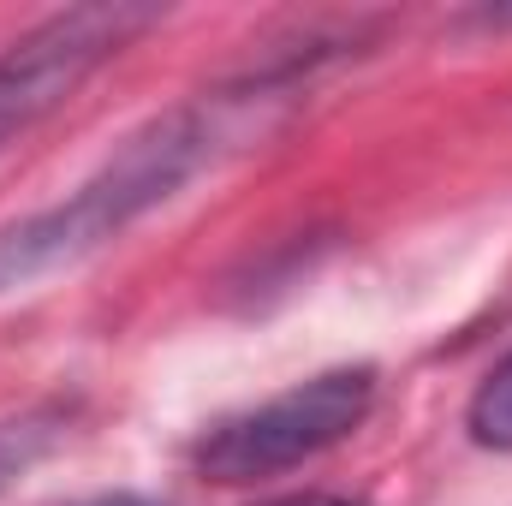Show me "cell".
<instances>
[{"instance_id":"obj_3","label":"cell","mask_w":512,"mask_h":506,"mask_svg":"<svg viewBox=\"0 0 512 506\" xmlns=\"http://www.w3.org/2000/svg\"><path fill=\"white\" fill-rule=\"evenodd\" d=\"M155 18V6H72L24 30L0 54V149L42 126L102 60H114Z\"/></svg>"},{"instance_id":"obj_5","label":"cell","mask_w":512,"mask_h":506,"mask_svg":"<svg viewBox=\"0 0 512 506\" xmlns=\"http://www.w3.org/2000/svg\"><path fill=\"white\" fill-rule=\"evenodd\" d=\"M465 423H471V441H477V447H489V453H512V352L483 376V387L471 393Z\"/></svg>"},{"instance_id":"obj_7","label":"cell","mask_w":512,"mask_h":506,"mask_svg":"<svg viewBox=\"0 0 512 506\" xmlns=\"http://www.w3.org/2000/svg\"><path fill=\"white\" fill-rule=\"evenodd\" d=\"M90 506H143V501H126V495H120V501H90Z\"/></svg>"},{"instance_id":"obj_4","label":"cell","mask_w":512,"mask_h":506,"mask_svg":"<svg viewBox=\"0 0 512 506\" xmlns=\"http://www.w3.org/2000/svg\"><path fill=\"white\" fill-rule=\"evenodd\" d=\"M66 435V411L60 405H42V411H24V417H6L0 423V489H12L54 441Z\"/></svg>"},{"instance_id":"obj_6","label":"cell","mask_w":512,"mask_h":506,"mask_svg":"<svg viewBox=\"0 0 512 506\" xmlns=\"http://www.w3.org/2000/svg\"><path fill=\"white\" fill-rule=\"evenodd\" d=\"M268 506H358V501H340V495H286V501H268Z\"/></svg>"},{"instance_id":"obj_1","label":"cell","mask_w":512,"mask_h":506,"mask_svg":"<svg viewBox=\"0 0 512 506\" xmlns=\"http://www.w3.org/2000/svg\"><path fill=\"white\" fill-rule=\"evenodd\" d=\"M221 143H227V108L221 102H191V108L155 114L72 197L24 215L0 233V292H24L48 274L72 268V262H84L90 251H102L108 239H120L131 221L161 209L179 185H191L215 161Z\"/></svg>"},{"instance_id":"obj_2","label":"cell","mask_w":512,"mask_h":506,"mask_svg":"<svg viewBox=\"0 0 512 506\" xmlns=\"http://www.w3.org/2000/svg\"><path fill=\"white\" fill-rule=\"evenodd\" d=\"M376 405V370L370 364H340L322 376L298 381L274 399H262L251 411H233L221 423H209L191 447V465L209 483H262L280 477L328 447H340Z\"/></svg>"}]
</instances>
